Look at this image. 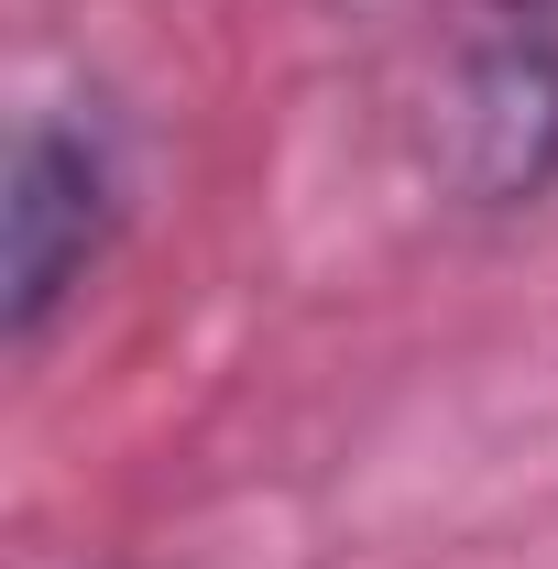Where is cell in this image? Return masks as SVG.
I'll return each instance as SVG.
<instances>
[{
	"label": "cell",
	"instance_id": "cell-1",
	"mask_svg": "<svg viewBox=\"0 0 558 569\" xmlns=\"http://www.w3.org/2000/svg\"><path fill=\"white\" fill-rule=\"evenodd\" d=\"M427 176L460 209H537L558 187V0H471L449 22Z\"/></svg>",
	"mask_w": 558,
	"mask_h": 569
},
{
	"label": "cell",
	"instance_id": "cell-2",
	"mask_svg": "<svg viewBox=\"0 0 558 569\" xmlns=\"http://www.w3.org/2000/svg\"><path fill=\"white\" fill-rule=\"evenodd\" d=\"M121 241V142L99 110H22L0 176V329L11 351H44L88 274Z\"/></svg>",
	"mask_w": 558,
	"mask_h": 569
}]
</instances>
